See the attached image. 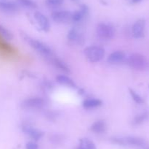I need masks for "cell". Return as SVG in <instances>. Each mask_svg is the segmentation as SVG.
<instances>
[{"instance_id":"obj_27","label":"cell","mask_w":149,"mask_h":149,"mask_svg":"<svg viewBox=\"0 0 149 149\" xmlns=\"http://www.w3.org/2000/svg\"><path fill=\"white\" fill-rule=\"evenodd\" d=\"M144 149H149V146H146V145L145 147H144Z\"/></svg>"},{"instance_id":"obj_15","label":"cell","mask_w":149,"mask_h":149,"mask_svg":"<svg viewBox=\"0 0 149 149\" xmlns=\"http://www.w3.org/2000/svg\"><path fill=\"white\" fill-rule=\"evenodd\" d=\"M67 38L69 41L75 42V43L79 44V45H81V44L84 43V37L75 28L70 29L69 32H68Z\"/></svg>"},{"instance_id":"obj_26","label":"cell","mask_w":149,"mask_h":149,"mask_svg":"<svg viewBox=\"0 0 149 149\" xmlns=\"http://www.w3.org/2000/svg\"><path fill=\"white\" fill-rule=\"evenodd\" d=\"M131 2L132 3H134V4H136V3H138L140 2L141 1H142V0H130Z\"/></svg>"},{"instance_id":"obj_17","label":"cell","mask_w":149,"mask_h":149,"mask_svg":"<svg viewBox=\"0 0 149 149\" xmlns=\"http://www.w3.org/2000/svg\"><path fill=\"white\" fill-rule=\"evenodd\" d=\"M103 102L100 99H95V98H90V99H86L82 102V107L84 109H94V108H99L101 106Z\"/></svg>"},{"instance_id":"obj_11","label":"cell","mask_w":149,"mask_h":149,"mask_svg":"<svg viewBox=\"0 0 149 149\" xmlns=\"http://www.w3.org/2000/svg\"><path fill=\"white\" fill-rule=\"evenodd\" d=\"M46 59L49 62H50L54 67L59 69L61 71H63L67 73L70 72V69L69 67L66 65V64H65V62H63L61 58H59L58 57H57L56 56L54 55V53L52 54V55L49 56L47 57Z\"/></svg>"},{"instance_id":"obj_6","label":"cell","mask_w":149,"mask_h":149,"mask_svg":"<svg viewBox=\"0 0 149 149\" xmlns=\"http://www.w3.org/2000/svg\"><path fill=\"white\" fill-rule=\"evenodd\" d=\"M72 13L68 10H56L52 12L51 18L52 20L58 23H67L71 21Z\"/></svg>"},{"instance_id":"obj_18","label":"cell","mask_w":149,"mask_h":149,"mask_svg":"<svg viewBox=\"0 0 149 149\" xmlns=\"http://www.w3.org/2000/svg\"><path fill=\"white\" fill-rule=\"evenodd\" d=\"M90 130L95 134H102L106 131V124L103 120H98L93 123L90 127Z\"/></svg>"},{"instance_id":"obj_23","label":"cell","mask_w":149,"mask_h":149,"mask_svg":"<svg viewBox=\"0 0 149 149\" xmlns=\"http://www.w3.org/2000/svg\"><path fill=\"white\" fill-rule=\"evenodd\" d=\"M64 2V0H46V4L50 8H57L61 7Z\"/></svg>"},{"instance_id":"obj_3","label":"cell","mask_w":149,"mask_h":149,"mask_svg":"<svg viewBox=\"0 0 149 149\" xmlns=\"http://www.w3.org/2000/svg\"><path fill=\"white\" fill-rule=\"evenodd\" d=\"M84 54L91 63L99 62L105 56V50L100 46L92 45L84 50Z\"/></svg>"},{"instance_id":"obj_12","label":"cell","mask_w":149,"mask_h":149,"mask_svg":"<svg viewBox=\"0 0 149 149\" xmlns=\"http://www.w3.org/2000/svg\"><path fill=\"white\" fill-rule=\"evenodd\" d=\"M126 59V55L122 51H116L111 53L107 58V61L110 64H119L123 63Z\"/></svg>"},{"instance_id":"obj_4","label":"cell","mask_w":149,"mask_h":149,"mask_svg":"<svg viewBox=\"0 0 149 149\" xmlns=\"http://www.w3.org/2000/svg\"><path fill=\"white\" fill-rule=\"evenodd\" d=\"M25 39H26V40L27 41V42L30 45V46L31 48H33L35 51L39 53L45 58L53 54L52 49L48 45L43 43L41 41L37 40V39H32V38L29 37H26Z\"/></svg>"},{"instance_id":"obj_7","label":"cell","mask_w":149,"mask_h":149,"mask_svg":"<svg viewBox=\"0 0 149 149\" xmlns=\"http://www.w3.org/2000/svg\"><path fill=\"white\" fill-rule=\"evenodd\" d=\"M45 102L41 97H31L26 99L22 102L21 106L25 109H41L44 107Z\"/></svg>"},{"instance_id":"obj_14","label":"cell","mask_w":149,"mask_h":149,"mask_svg":"<svg viewBox=\"0 0 149 149\" xmlns=\"http://www.w3.org/2000/svg\"><path fill=\"white\" fill-rule=\"evenodd\" d=\"M23 131L25 134L29 135L31 138L33 139L35 141L40 140L43 136V132L40 130L37 129L36 128H33L32 127H29V126H25L23 127Z\"/></svg>"},{"instance_id":"obj_9","label":"cell","mask_w":149,"mask_h":149,"mask_svg":"<svg viewBox=\"0 0 149 149\" xmlns=\"http://www.w3.org/2000/svg\"><path fill=\"white\" fill-rule=\"evenodd\" d=\"M19 10V4L13 1L0 0V11L7 14H14Z\"/></svg>"},{"instance_id":"obj_8","label":"cell","mask_w":149,"mask_h":149,"mask_svg":"<svg viewBox=\"0 0 149 149\" xmlns=\"http://www.w3.org/2000/svg\"><path fill=\"white\" fill-rule=\"evenodd\" d=\"M146 20L143 19H139L135 22L132 28V35L136 39L143 38L145 35Z\"/></svg>"},{"instance_id":"obj_21","label":"cell","mask_w":149,"mask_h":149,"mask_svg":"<svg viewBox=\"0 0 149 149\" xmlns=\"http://www.w3.org/2000/svg\"><path fill=\"white\" fill-rule=\"evenodd\" d=\"M0 36L2 37L6 40H11L13 37V34L1 24H0Z\"/></svg>"},{"instance_id":"obj_24","label":"cell","mask_w":149,"mask_h":149,"mask_svg":"<svg viewBox=\"0 0 149 149\" xmlns=\"http://www.w3.org/2000/svg\"><path fill=\"white\" fill-rule=\"evenodd\" d=\"M81 143H82V145L81 146L84 147L85 149H97L94 143L87 138H85L81 140Z\"/></svg>"},{"instance_id":"obj_20","label":"cell","mask_w":149,"mask_h":149,"mask_svg":"<svg viewBox=\"0 0 149 149\" xmlns=\"http://www.w3.org/2000/svg\"><path fill=\"white\" fill-rule=\"evenodd\" d=\"M17 3L20 6L29 9H36L37 4L33 0H16Z\"/></svg>"},{"instance_id":"obj_10","label":"cell","mask_w":149,"mask_h":149,"mask_svg":"<svg viewBox=\"0 0 149 149\" xmlns=\"http://www.w3.org/2000/svg\"><path fill=\"white\" fill-rule=\"evenodd\" d=\"M89 13V7L86 4H82L80 5L79 9L74 13H72V15H71V21L74 22V23H79L81 22L86 16L88 15Z\"/></svg>"},{"instance_id":"obj_13","label":"cell","mask_w":149,"mask_h":149,"mask_svg":"<svg viewBox=\"0 0 149 149\" xmlns=\"http://www.w3.org/2000/svg\"><path fill=\"white\" fill-rule=\"evenodd\" d=\"M34 18L36 20L38 24L39 25L42 30H43L45 32H48L49 30V29H50L49 20H48L47 18L45 15L42 14L40 12H36L34 13Z\"/></svg>"},{"instance_id":"obj_25","label":"cell","mask_w":149,"mask_h":149,"mask_svg":"<svg viewBox=\"0 0 149 149\" xmlns=\"http://www.w3.org/2000/svg\"><path fill=\"white\" fill-rule=\"evenodd\" d=\"M38 145L34 142H29L26 145V149H38Z\"/></svg>"},{"instance_id":"obj_1","label":"cell","mask_w":149,"mask_h":149,"mask_svg":"<svg viewBox=\"0 0 149 149\" xmlns=\"http://www.w3.org/2000/svg\"><path fill=\"white\" fill-rule=\"evenodd\" d=\"M125 63L131 68L136 70H143L147 67V60L144 56L140 53H132L126 57Z\"/></svg>"},{"instance_id":"obj_16","label":"cell","mask_w":149,"mask_h":149,"mask_svg":"<svg viewBox=\"0 0 149 149\" xmlns=\"http://www.w3.org/2000/svg\"><path fill=\"white\" fill-rule=\"evenodd\" d=\"M55 79L59 84L71 88V89H77V86L75 82L68 76L64 75V74H60V75L57 76Z\"/></svg>"},{"instance_id":"obj_5","label":"cell","mask_w":149,"mask_h":149,"mask_svg":"<svg viewBox=\"0 0 149 149\" xmlns=\"http://www.w3.org/2000/svg\"><path fill=\"white\" fill-rule=\"evenodd\" d=\"M96 34L103 40H109L114 37L115 29L109 23H100L96 28Z\"/></svg>"},{"instance_id":"obj_22","label":"cell","mask_w":149,"mask_h":149,"mask_svg":"<svg viewBox=\"0 0 149 149\" xmlns=\"http://www.w3.org/2000/svg\"><path fill=\"white\" fill-rule=\"evenodd\" d=\"M129 91H130V94L131 97L132 99L135 101L136 103L138 104H143L144 102V99H143L142 96H141L140 94H138L135 91H134L133 89H129Z\"/></svg>"},{"instance_id":"obj_29","label":"cell","mask_w":149,"mask_h":149,"mask_svg":"<svg viewBox=\"0 0 149 149\" xmlns=\"http://www.w3.org/2000/svg\"><path fill=\"white\" fill-rule=\"evenodd\" d=\"M71 1H74V2H77V1H79V0H71Z\"/></svg>"},{"instance_id":"obj_19","label":"cell","mask_w":149,"mask_h":149,"mask_svg":"<svg viewBox=\"0 0 149 149\" xmlns=\"http://www.w3.org/2000/svg\"><path fill=\"white\" fill-rule=\"evenodd\" d=\"M149 119V111H144L137 115L132 120V124L134 126H138L143 124Z\"/></svg>"},{"instance_id":"obj_2","label":"cell","mask_w":149,"mask_h":149,"mask_svg":"<svg viewBox=\"0 0 149 149\" xmlns=\"http://www.w3.org/2000/svg\"><path fill=\"white\" fill-rule=\"evenodd\" d=\"M111 141L113 143L120 145H131L143 148L146 145L145 140L141 137H134V136H127L125 137H115L111 138Z\"/></svg>"},{"instance_id":"obj_30","label":"cell","mask_w":149,"mask_h":149,"mask_svg":"<svg viewBox=\"0 0 149 149\" xmlns=\"http://www.w3.org/2000/svg\"><path fill=\"white\" fill-rule=\"evenodd\" d=\"M148 87H149V86H148Z\"/></svg>"},{"instance_id":"obj_28","label":"cell","mask_w":149,"mask_h":149,"mask_svg":"<svg viewBox=\"0 0 149 149\" xmlns=\"http://www.w3.org/2000/svg\"><path fill=\"white\" fill-rule=\"evenodd\" d=\"M78 149H85V148H84V147H82V146H80V147Z\"/></svg>"}]
</instances>
